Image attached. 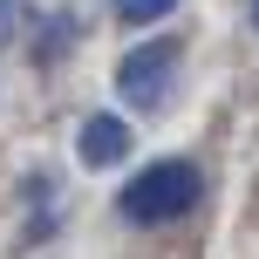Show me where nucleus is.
<instances>
[{
    "label": "nucleus",
    "mask_w": 259,
    "mask_h": 259,
    "mask_svg": "<svg viewBox=\"0 0 259 259\" xmlns=\"http://www.w3.org/2000/svg\"><path fill=\"white\" fill-rule=\"evenodd\" d=\"M198 198H205L198 164H184V157H157V164H143L137 178L123 184L116 211H123L130 225H170V219H184V211H198Z\"/></svg>",
    "instance_id": "obj_1"
},
{
    "label": "nucleus",
    "mask_w": 259,
    "mask_h": 259,
    "mask_svg": "<svg viewBox=\"0 0 259 259\" xmlns=\"http://www.w3.org/2000/svg\"><path fill=\"white\" fill-rule=\"evenodd\" d=\"M252 27H259V0H252Z\"/></svg>",
    "instance_id": "obj_5"
},
{
    "label": "nucleus",
    "mask_w": 259,
    "mask_h": 259,
    "mask_svg": "<svg viewBox=\"0 0 259 259\" xmlns=\"http://www.w3.org/2000/svg\"><path fill=\"white\" fill-rule=\"evenodd\" d=\"M170 7H178V0H116V14H123V21H137V27H143V21H164Z\"/></svg>",
    "instance_id": "obj_4"
},
{
    "label": "nucleus",
    "mask_w": 259,
    "mask_h": 259,
    "mask_svg": "<svg viewBox=\"0 0 259 259\" xmlns=\"http://www.w3.org/2000/svg\"><path fill=\"white\" fill-rule=\"evenodd\" d=\"M170 68H178V41H143V48H130L116 62V89L130 109H157L170 89Z\"/></svg>",
    "instance_id": "obj_2"
},
{
    "label": "nucleus",
    "mask_w": 259,
    "mask_h": 259,
    "mask_svg": "<svg viewBox=\"0 0 259 259\" xmlns=\"http://www.w3.org/2000/svg\"><path fill=\"white\" fill-rule=\"evenodd\" d=\"M123 150H130V123L123 116H89L82 123V164H123Z\"/></svg>",
    "instance_id": "obj_3"
}]
</instances>
